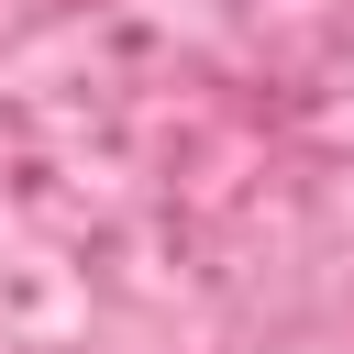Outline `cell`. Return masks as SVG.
<instances>
[]
</instances>
